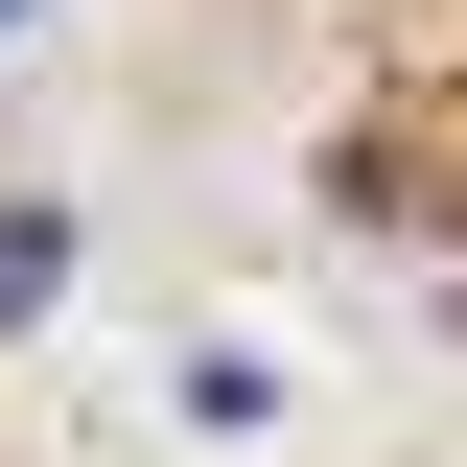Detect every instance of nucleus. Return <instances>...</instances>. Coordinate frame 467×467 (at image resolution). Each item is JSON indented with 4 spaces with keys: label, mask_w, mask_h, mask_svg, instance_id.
<instances>
[{
    "label": "nucleus",
    "mask_w": 467,
    "mask_h": 467,
    "mask_svg": "<svg viewBox=\"0 0 467 467\" xmlns=\"http://www.w3.org/2000/svg\"><path fill=\"white\" fill-rule=\"evenodd\" d=\"M0 24H24V0H0Z\"/></svg>",
    "instance_id": "1"
}]
</instances>
